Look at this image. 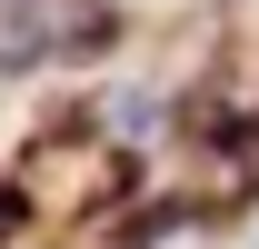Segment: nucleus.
Returning <instances> with one entry per match:
<instances>
[{
	"mask_svg": "<svg viewBox=\"0 0 259 249\" xmlns=\"http://www.w3.org/2000/svg\"><path fill=\"white\" fill-rule=\"evenodd\" d=\"M10 229H20V199H10V189H0V239H10Z\"/></svg>",
	"mask_w": 259,
	"mask_h": 249,
	"instance_id": "obj_2",
	"label": "nucleus"
},
{
	"mask_svg": "<svg viewBox=\"0 0 259 249\" xmlns=\"http://www.w3.org/2000/svg\"><path fill=\"white\" fill-rule=\"evenodd\" d=\"M90 30H100L90 0H0V60H50Z\"/></svg>",
	"mask_w": 259,
	"mask_h": 249,
	"instance_id": "obj_1",
	"label": "nucleus"
}]
</instances>
